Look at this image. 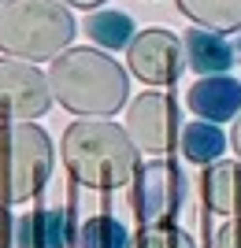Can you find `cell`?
<instances>
[{"label":"cell","mask_w":241,"mask_h":248,"mask_svg":"<svg viewBox=\"0 0 241 248\" xmlns=\"http://www.w3.org/2000/svg\"><path fill=\"white\" fill-rule=\"evenodd\" d=\"M215 248H241V215L215 230Z\"/></svg>","instance_id":"ac0fdd59"},{"label":"cell","mask_w":241,"mask_h":248,"mask_svg":"<svg viewBox=\"0 0 241 248\" xmlns=\"http://www.w3.org/2000/svg\"><path fill=\"white\" fill-rule=\"evenodd\" d=\"M193 26L211 33H241V0H175Z\"/></svg>","instance_id":"4fadbf2b"},{"label":"cell","mask_w":241,"mask_h":248,"mask_svg":"<svg viewBox=\"0 0 241 248\" xmlns=\"http://www.w3.org/2000/svg\"><path fill=\"white\" fill-rule=\"evenodd\" d=\"M67 8H89V11H96L100 4H108V0H63Z\"/></svg>","instance_id":"44dd1931"},{"label":"cell","mask_w":241,"mask_h":248,"mask_svg":"<svg viewBox=\"0 0 241 248\" xmlns=\"http://www.w3.org/2000/svg\"><path fill=\"white\" fill-rule=\"evenodd\" d=\"M182 130H186L182 126V104L167 93L148 89V93L134 96L126 108V134L137 145V152L163 159L167 152H175L182 145Z\"/></svg>","instance_id":"5b68a950"},{"label":"cell","mask_w":241,"mask_h":248,"mask_svg":"<svg viewBox=\"0 0 241 248\" xmlns=\"http://www.w3.org/2000/svg\"><path fill=\"white\" fill-rule=\"evenodd\" d=\"M15 245V218L4 204H0V248H11Z\"/></svg>","instance_id":"d6986e66"},{"label":"cell","mask_w":241,"mask_h":248,"mask_svg":"<svg viewBox=\"0 0 241 248\" xmlns=\"http://www.w3.org/2000/svg\"><path fill=\"white\" fill-rule=\"evenodd\" d=\"M63 170L85 189L115 193L130 186L141 170V152L123 126L112 119H78L63 130L60 141Z\"/></svg>","instance_id":"6da1fadb"},{"label":"cell","mask_w":241,"mask_h":248,"mask_svg":"<svg viewBox=\"0 0 241 248\" xmlns=\"http://www.w3.org/2000/svg\"><path fill=\"white\" fill-rule=\"evenodd\" d=\"M74 33L78 22L63 0H8L0 8V52L8 60H60Z\"/></svg>","instance_id":"3957f363"},{"label":"cell","mask_w":241,"mask_h":248,"mask_svg":"<svg viewBox=\"0 0 241 248\" xmlns=\"http://www.w3.org/2000/svg\"><path fill=\"white\" fill-rule=\"evenodd\" d=\"M56 104L78 119H112L130 100V71L104 48H67L48 67Z\"/></svg>","instance_id":"7a4b0ae2"},{"label":"cell","mask_w":241,"mask_h":248,"mask_svg":"<svg viewBox=\"0 0 241 248\" xmlns=\"http://www.w3.org/2000/svg\"><path fill=\"white\" fill-rule=\"evenodd\" d=\"M85 33H89V41L96 48H130L134 41V19L126 15V11H89V19L82 22Z\"/></svg>","instance_id":"9a60e30c"},{"label":"cell","mask_w":241,"mask_h":248,"mask_svg":"<svg viewBox=\"0 0 241 248\" xmlns=\"http://www.w3.org/2000/svg\"><path fill=\"white\" fill-rule=\"evenodd\" d=\"M200 197H204V211L211 215H241V163L234 159H219L200 170Z\"/></svg>","instance_id":"7c38bea8"},{"label":"cell","mask_w":241,"mask_h":248,"mask_svg":"<svg viewBox=\"0 0 241 248\" xmlns=\"http://www.w3.org/2000/svg\"><path fill=\"white\" fill-rule=\"evenodd\" d=\"M4 4H8V0H0V8H4Z\"/></svg>","instance_id":"603a6c76"},{"label":"cell","mask_w":241,"mask_h":248,"mask_svg":"<svg viewBox=\"0 0 241 248\" xmlns=\"http://www.w3.org/2000/svg\"><path fill=\"white\" fill-rule=\"evenodd\" d=\"M230 145H234V152H238V163H241V115L234 119V134H230Z\"/></svg>","instance_id":"ffe728a7"},{"label":"cell","mask_w":241,"mask_h":248,"mask_svg":"<svg viewBox=\"0 0 241 248\" xmlns=\"http://www.w3.org/2000/svg\"><path fill=\"white\" fill-rule=\"evenodd\" d=\"M130 248H197V245L175 222H148L130 237Z\"/></svg>","instance_id":"e0dca14e"},{"label":"cell","mask_w":241,"mask_h":248,"mask_svg":"<svg viewBox=\"0 0 241 248\" xmlns=\"http://www.w3.org/2000/svg\"><path fill=\"white\" fill-rule=\"evenodd\" d=\"M182 48H186V67L197 71L200 78H211V74H226L238 60V48H234L223 33L200 30V26H189L182 33Z\"/></svg>","instance_id":"8fae6325"},{"label":"cell","mask_w":241,"mask_h":248,"mask_svg":"<svg viewBox=\"0 0 241 248\" xmlns=\"http://www.w3.org/2000/svg\"><path fill=\"white\" fill-rule=\"evenodd\" d=\"M186 108L204 123H226L241 115V82L230 74L197 78L186 89Z\"/></svg>","instance_id":"9c48e42d"},{"label":"cell","mask_w":241,"mask_h":248,"mask_svg":"<svg viewBox=\"0 0 241 248\" xmlns=\"http://www.w3.org/2000/svg\"><path fill=\"white\" fill-rule=\"evenodd\" d=\"M52 82L37 63L0 56V123H37L52 111Z\"/></svg>","instance_id":"52a82bcc"},{"label":"cell","mask_w":241,"mask_h":248,"mask_svg":"<svg viewBox=\"0 0 241 248\" xmlns=\"http://www.w3.org/2000/svg\"><path fill=\"white\" fill-rule=\"evenodd\" d=\"M182 155H186L189 163H219V155L226 152V134H223L215 123H204V119H197V123H186V130H182Z\"/></svg>","instance_id":"5bb4252c"},{"label":"cell","mask_w":241,"mask_h":248,"mask_svg":"<svg viewBox=\"0 0 241 248\" xmlns=\"http://www.w3.org/2000/svg\"><path fill=\"white\" fill-rule=\"evenodd\" d=\"M234 48H238V52H241V41H238V45H234Z\"/></svg>","instance_id":"7402d4cb"},{"label":"cell","mask_w":241,"mask_h":248,"mask_svg":"<svg viewBox=\"0 0 241 248\" xmlns=\"http://www.w3.org/2000/svg\"><path fill=\"white\" fill-rule=\"evenodd\" d=\"M52 137L37 123H0V204L15 207L41 197L52 178Z\"/></svg>","instance_id":"277c9868"},{"label":"cell","mask_w":241,"mask_h":248,"mask_svg":"<svg viewBox=\"0 0 241 248\" xmlns=\"http://www.w3.org/2000/svg\"><path fill=\"white\" fill-rule=\"evenodd\" d=\"M126 71L130 78L145 82L148 89H163V85H175L186 71V48H182V37L171 30H141L126 48Z\"/></svg>","instance_id":"ba28073f"},{"label":"cell","mask_w":241,"mask_h":248,"mask_svg":"<svg viewBox=\"0 0 241 248\" xmlns=\"http://www.w3.org/2000/svg\"><path fill=\"white\" fill-rule=\"evenodd\" d=\"M71 215L60 207H33L15 218V245L19 248H71Z\"/></svg>","instance_id":"30bf717a"},{"label":"cell","mask_w":241,"mask_h":248,"mask_svg":"<svg viewBox=\"0 0 241 248\" xmlns=\"http://www.w3.org/2000/svg\"><path fill=\"white\" fill-rule=\"evenodd\" d=\"M130 204L141 226L148 222H175L186 204V174L175 159H148L130 182Z\"/></svg>","instance_id":"8992f818"},{"label":"cell","mask_w":241,"mask_h":248,"mask_svg":"<svg viewBox=\"0 0 241 248\" xmlns=\"http://www.w3.org/2000/svg\"><path fill=\"white\" fill-rule=\"evenodd\" d=\"M78 248H130V233L119 218L112 215H93L82 222Z\"/></svg>","instance_id":"2e32d148"}]
</instances>
